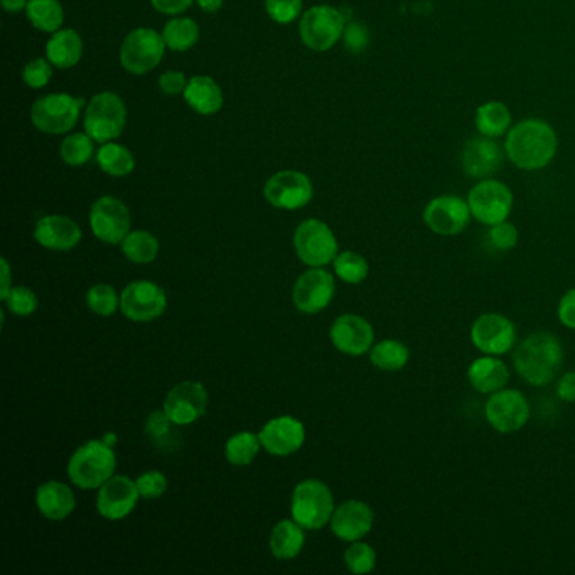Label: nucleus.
I'll return each mask as SVG.
<instances>
[{"label":"nucleus","mask_w":575,"mask_h":575,"mask_svg":"<svg viewBox=\"0 0 575 575\" xmlns=\"http://www.w3.org/2000/svg\"><path fill=\"white\" fill-rule=\"evenodd\" d=\"M557 147V134L545 120H522L506 134V157L523 171H538L549 166L557 154Z\"/></svg>","instance_id":"nucleus-1"},{"label":"nucleus","mask_w":575,"mask_h":575,"mask_svg":"<svg viewBox=\"0 0 575 575\" xmlns=\"http://www.w3.org/2000/svg\"><path fill=\"white\" fill-rule=\"evenodd\" d=\"M564 361V350L554 334L538 331L523 339L516 348L513 365L518 377L532 387L549 385Z\"/></svg>","instance_id":"nucleus-2"},{"label":"nucleus","mask_w":575,"mask_h":575,"mask_svg":"<svg viewBox=\"0 0 575 575\" xmlns=\"http://www.w3.org/2000/svg\"><path fill=\"white\" fill-rule=\"evenodd\" d=\"M117 459L112 447L90 441L76 449L68 463V476L81 490H95L112 478Z\"/></svg>","instance_id":"nucleus-3"},{"label":"nucleus","mask_w":575,"mask_h":575,"mask_svg":"<svg viewBox=\"0 0 575 575\" xmlns=\"http://www.w3.org/2000/svg\"><path fill=\"white\" fill-rule=\"evenodd\" d=\"M333 513V493L323 481L306 479L297 484L292 495V518L302 528L319 530L331 522Z\"/></svg>","instance_id":"nucleus-4"},{"label":"nucleus","mask_w":575,"mask_h":575,"mask_svg":"<svg viewBox=\"0 0 575 575\" xmlns=\"http://www.w3.org/2000/svg\"><path fill=\"white\" fill-rule=\"evenodd\" d=\"M125 122L127 108L117 93H98L86 107L85 132L98 144H107L120 137Z\"/></svg>","instance_id":"nucleus-5"},{"label":"nucleus","mask_w":575,"mask_h":575,"mask_svg":"<svg viewBox=\"0 0 575 575\" xmlns=\"http://www.w3.org/2000/svg\"><path fill=\"white\" fill-rule=\"evenodd\" d=\"M83 105V98L71 97L68 93H51L34 103L31 120L34 127L44 134H66L80 119Z\"/></svg>","instance_id":"nucleus-6"},{"label":"nucleus","mask_w":575,"mask_h":575,"mask_svg":"<svg viewBox=\"0 0 575 575\" xmlns=\"http://www.w3.org/2000/svg\"><path fill=\"white\" fill-rule=\"evenodd\" d=\"M468 205L474 220L493 226L508 220L513 210V193L498 179H481L468 194Z\"/></svg>","instance_id":"nucleus-7"},{"label":"nucleus","mask_w":575,"mask_h":575,"mask_svg":"<svg viewBox=\"0 0 575 575\" xmlns=\"http://www.w3.org/2000/svg\"><path fill=\"white\" fill-rule=\"evenodd\" d=\"M532 415L530 402L520 390L503 388L491 393L484 404V417L500 434H515L528 424Z\"/></svg>","instance_id":"nucleus-8"},{"label":"nucleus","mask_w":575,"mask_h":575,"mask_svg":"<svg viewBox=\"0 0 575 575\" xmlns=\"http://www.w3.org/2000/svg\"><path fill=\"white\" fill-rule=\"evenodd\" d=\"M166 51L162 34L139 27L125 38L120 48V63L132 75H146L161 63Z\"/></svg>","instance_id":"nucleus-9"},{"label":"nucleus","mask_w":575,"mask_h":575,"mask_svg":"<svg viewBox=\"0 0 575 575\" xmlns=\"http://www.w3.org/2000/svg\"><path fill=\"white\" fill-rule=\"evenodd\" d=\"M344 16L331 6H316L302 16L299 24L302 43L312 51H328L343 38Z\"/></svg>","instance_id":"nucleus-10"},{"label":"nucleus","mask_w":575,"mask_h":575,"mask_svg":"<svg viewBox=\"0 0 575 575\" xmlns=\"http://www.w3.org/2000/svg\"><path fill=\"white\" fill-rule=\"evenodd\" d=\"M422 218L430 232L439 237H457L468 228L473 215L469 210L468 199L444 194L430 199Z\"/></svg>","instance_id":"nucleus-11"},{"label":"nucleus","mask_w":575,"mask_h":575,"mask_svg":"<svg viewBox=\"0 0 575 575\" xmlns=\"http://www.w3.org/2000/svg\"><path fill=\"white\" fill-rule=\"evenodd\" d=\"M297 255L309 267L331 264L338 255V240L324 221L307 220L294 233Z\"/></svg>","instance_id":"nucleus-12"},{"label":"nucleus","mask_w":575,"mask_h":575,"mask_svg":"<svg viewBox=\"0 0 575 575\" xmlns=\"http://www.w3.org/2000/svg\"><path fill=\"white\" fill-rule=\"evenodd\" d=\"M516 326L500 312H484L471 326V343L483 355L503 356L516 344Z\"/></svg>","instance_id":"nucleus-13"},{"label":"nucleus","mask_w":575,"mask_h":575,"mask_svg":"<svg viewBox=\"0 0 575 575\" xmlns=\"http://www.w3.org/2000/svg\"><path fill=\"white\" fill-rule=\"evenodd\" d=\"M90 226L95 237L103 243L117 245L130 233L129 208L113 196H103L93 203Z\"/></svg>","instance_id":"nucleus-14"},{"label":"nucleus","mask_w":575,"mask_h":575,"mask_svg":"<svg viewBox=\"0 0 575 575\" xmlns=\"http://www.w3.org/2000/svg\"><path fill=\"white\" fill-rule=\"evenodd\" d=\"M166 292L149 280L127 285L120 297V309L130 321L149 323L166 311Z\"/></svg>","instance_id":"nucleus-15"},{"label":"nucleus","mask_w":575,"mask_h":575,"mask_svg":"<svg viewBox=\"0 0 575 575\" xmlns=\"http://www.w3.org/2000/svg\"><path fill=\"white\" fill-rule=\"evenodd\" d=\"M265 199L280 210H299L309 203L314 194L311 179L304 172L280 171L267 181Z\"/></svg>","instance_id":"nucleus-16"},{"label":"nucleus","mask_w":575,"mask_h":575,"mask_svg":"<svg viewBox=\"0 0 575 575\" xmlns=\"http://www.w3.org/2000/svg\"><path fill=\"white\" fill-rule=\"evenodd\" d=\"M334 297V277L321 267L307 270L297 279L292 299L297 309L316 314L329 306Z\"/></svg>","instance_id":"nucleus-17"},{"label":"nucleus","mask_w":575,"mask_h":575,"mask_svg":"<svg viewBox=\"0 0 575 575\" xmlns=\"http://www.w3.org/2000/svg\"><path fill=\"white\" fill-rule=\"evenodd\" d=\"M206 405V388L198 382H183L167 393L164 412L172 420V424L188 425L205 415Z\"/></svg>","instance_id":"nucleus-18"},{"label":"nucleus","mask_w":575,"mask_h":575,"mask_svg":"<svg viewBox=\"0 0 575 575\" xmlns=\"http://www.w3.org/2000/svg\"><path fill=\"white\" fill-rule=\"evenodd\" d=\"M331 341L344 355L361 356L375 343V331L365 318L356 314H343L334 321L329 331Z\"/></svg>","instance_id":"nucleus-19"},{"label":"nucleus","mask_w":575,"mask_h":575,"mask_svg":"<svg viewBox=\"0 0 575 575\" xmlns=\"http://www.w3.org/2000/svg\"><path fill=\"white\" fill-rule=\"evenodd\" d=\"M139 488L127 476H112L100 486L98 513L107 520H122L130 515L139 501Z\"/></svg>","instance_id":"nucleus-20"},{"label":"nucleus","mask_w":575,"mask_h":575,"mask_svg":"<svg viewBox=\"0 0 575 575\" xmlns=\"http://www.w3.org/2000/svg\"><path fill=\"white\" fill-rule=\"evenodd\" d=\"M506 152L501 151L498 142L491 137L481 135L466 142L461 154L463 171L471 178L486 179L500 171Z\"/></svg>","instance_id":"nucleus-21"},{"label":"nucleus","mask_w":575,"mask_h":575,"mask_svg":"<svg viewBox=\"0 0 575 575\" xmlns=\"http://www.w3.org/2000/svg\"><path fill=\"white\" fill-rule=\"evenodd\" d=\"M258 439L265 447V451H269L270 454L291 456L304 444L306 430L302 422L285 415V417H277L267 422L264 429L260 430Z\"/></svg>","instance_id":"nucleus-22"},{"label":"nucleus","mask_w":575,"mask_h":575,"mask_svg":"<svg viewBox=\"0 0 575 575\" xmlns=\"http://www.w3.org/2000/svg\"><path fill=\"white\" fill-rule=\"evenodd\" d=\"M373 510L363 501L350 500L338 506L331 516V530L344 542H358L373 528Z\"/></svg>","instance_id":"nucleus-23"},{"label":"nucleus","mask_w":575,"mask_h":575,"mask_svg":"<svg viewBox=\"0 0 575 575\" xmlns=\"http://www.w3.org/2000/svg\"><path fill=\"white\" fill-rule=\"evenodd\" d=\"M34 238L41 247L68 252L81 242V230L68 216L49 215L38 221Z\"/></svg>","instance_id":"nucleus-24"},{"label":"nucleus","mask_w":575,"mask_h":575,"mask_svg":"<svg viewBox=\"0 0 575 575\" xmlns=\"http://www.w3.org/2000/svg\"><path fill=\"white\" fill-rule=\"evenodd\" d=\"M466 377L476 392L491 395L506 388L510 382V371L500 356L483 355L468 366Z\"/></svg>","instance_id":"nucleus-25"},{"label":"nucleus","mask_w":575,"mask_h":575,"mask_svg":"<svg viewBox=\"0 0 575 575\" xmlns=\"http://www.w3.org/2000/svg\"><path fill=\"white\" fill-rule=\"evenodd\" d=\"M184 100L199 115H215L223 107V92L211 76H193L183 93Z\"/></svg>","instance_id":"nucleus-26"},{"label":"nucleus","mask_w":575,"mask_h":575,"mask_svg":"<svg viewBox=\"0 0 575 575\" xmlns=\"http://www.w3.org/2000/svg\"><path fill=\"white\" fill-rule=\"evenodd\" d=\"M36 505L48 520L60 522L75 510V495L66 484L48 481L36 491Z\"/></svg>","instance_id":"nucleus-27"},{"label":"nucleus","mask_w":575,"mask_h":575,"mask_svg":"<svg viewBox=\"0 0 575 575\" xmlns=\"http://www.w3.org/2000/svg\"><path fill=\"white\" fill-rule=\"evenodd\" d=\"M46 56L49 63L60 70H68L78 65L83 56V41L80 34L73 29L56 31L46 44Z\"/></svg>","instance_id":"nucleus-28"},{"label":"nucleus","mask_w":575,"mask_h":575,"mask_svg":"<svg viewBox=\"0 0 575 575\" xmlns=\"http://www.w3.org/2000/svg\"><path fill=\"white\" fill-rule=\"evenodd\" d=\"M304 547V532L294 520H284L275 525L270 535V550L280 560L294 559Z\"/></svg>","instance_id":"nucleus-29"},{"label":"nucleus","mask_w":575,"mask_h":575,"mask_svg":"<svg viewBox=\"0 0 575 575\" xmlns=\"http://www.w3.org/2000/svg\"><path fill=\"white\" fill-rule=\"evenodd\" d=\"M474 124L479 134L496 139L508 134L511 129V113L505 103L486 102L478 107L474 115Z\"/></svg>","instance_id":"nucleus-30"},{"label":"nucleus","mask_w":575,"mask_h":575,"mask_svg":"<svg viewBox=\"0 0 575 575\" xmlns=\"http://www.w3.org/2000/svg\"><path fill=\"white\" fill-rule=\"evenodd\" d=\"M371 365L377 366L378 370L395 373L404 370L409 365L410 350L407 344L398 339H383L380 343L373 344L370 350Z\"/></svg>","instance_id":"nucleus-31"},{"label":"nucleus","mask_w":575,"mask_h":575,"mask_svg":"<svg viewBox=\"0 0 575 575\" xmlns=\"http://www.w3.org/2000/svg\"><path fill=\"white\" fill-rule=\"evenodd\" d=\"M26 16L36 29L54 34L65 22V11L60 0H29Z\"/></svg>","instance_id":"nucleus-32"},{"label":"nucleus","mask_w":575,"mask_h":575,"mask_svg":"<svg viewBox=\"0 0 575 575\" xmlns=\"http://www.w3.org/2000/svg\"><path fill=\"white\" fill-rule=\"evenodd\" d=\"M97 162L100 169L113 178L129 176L130 172L135 169V157L132 156V152L115 142H107L100 147V151L97 152Z\"/></svg>","instance_id":"nucleus-33"},{"label":"nucleus","mask_w":575,"mask_h":575,"mask_svg":"<svg viewBox=\"0 0 575 575\" xmlns=\"http://www.w3.org/2000/svg\"><path fill=\"white\" fill-rule=\"evenodd\" d=\"M162 38L167 48L183 53L198 43V24L188 17H174L164 26Z\"/></svg>","instance_id":"nucleus-34"},{"label":"nucleus","mask_w":575,"mask_h":575,"mask_svg":"<svg viewBox=\"0 0 575 575\" xmlns=\"http://www.w3.org/2000/svg\"><path fill=\"white\" fill-rule=\"evenodd\" d=\"M122 252L134 264H151L159 253V242L152 233L137 230L125 237L122 242Z\"/></svg>","instance_id":"nucleus-35"},{"label":"nucleus","mask_w":575,"mask_h":575,"mask_svg":"<svg viewBox=\"0 0 575 575\" xmlns=\"http://www.w3.org/2000/svg\"><path fill=\"white\" fill-rule=\"evenodd\" d=\"M334 272L346 284H361L368 277L370 265L360 253L341 252L334 258Z\"/></svg>","instance_id":"nucleus-36"},{"label":"nucleus","mask_w":575,"mask_h":575,"mask_svg":"<svg viewBox=\"0 0 575 575\" xmlns=\"http://www.w3.org/2000/svg\"><path fill=\"white\" fill-rule=\"evenodd\" d=\"M260 439L252 432H240L226 442L225 456L233 466H248L260 449Z\"/></svg>","instance_id":"nucleus-37"},{"label":"nucleus","mask_w":575,"mask_h":575,"mask_svg":"<svg viewBox=\"0 0 575 575\" xmlns=\"http://www.w3.org/2000/svg\"><path fill=\"white\" fill-rule=\"evenodd\" d=\"M93 142L95 140L86 134L68 135L63 144H61V159L68 166L78 167L85 166L86 162L93 157Z\"/></svg>","instance_id":"nucleus-38"},{"label":"nucleus","mask_w":575,"mask_h":575,"mask_svg":"<svg viewBox=\"0 0 575 575\" xmlns=\"http://www.w3.org/2000/svg\"><path fill=\"white\" fill-rule=\"evenodd\" d=\"M344 562L353 574H370L377 567V552L368 543L358 540L344 552Z\"/></svg>","instance_id":"nucleus-39"},{"label":"nucleus","mask_w":575,"mask_h":575,"mask_svg":"<svg viewBox=\"0 0 575 575\" xmlns=\"http://www.w3.org/2000/svg\"><path fill=\"white\" fill-rule=\"evenodd\" d=\"M86 304L98 316H112L120 307V299L112 285L97 284L86 294Z\"/></svg>","instance_id":"nucleus-40"},{"label":"nucleus","mask_w":575,"mask_h":575,"mask_svg":"<svg viewBox=\"0 0 575 575\" xmlns=\"http://www.w3.org/2000/svg\"><path fill=\"white\" fill-rule=\"evenodd\" d=\"M6 304L7 309L16 316H31L38 309V297L27 287H12Z\"/></svg>","instance_id":"nucleus-41"},{"label":"nucleus","mask_w":575,"mask_h":575,"mask_svg":"<svg viewBox=\"0 0 575 575\" xmlns=\"http://www.w3.org/2000/svg\"><path fill=\"white\" fill-rule=\"evenodd\" d=\"M265 11L279 24H291L301 16L302 0H265Z\"/></svg>","instance_id":"nucleus-42"},{"label":"nucleus","mask_w":575,"mask_h":575,"mask_svg":"<svg viewBox=\"0 0 575 575\" xmlns=\"http://www.w3.org/2000/svg\"><path fill=\"white\" fill-rule=\"evenodd\" d=\"M488 238H490L491 245H493L496 250L508 252V250H513V248L518 245L520 232H518V228H516L513 223L505 220L501 221V223H496V225L490 226Z\"/></svg>","instance_id":"nucleus-43"},{"label":"nucleus","mask_w":575,"mask_h":575,"mask_svg":"<svg viewBox=\"0 0 575 575\" xmlns=\"http://www.w3.org/2000/svg\"><path fill=\"white\" fill-rule=\"evenodd\" d=\"M51 76H53L51 63H49V60H43V58L29 61L24 66V70H22V80L29 88H34V90H39V88H44V86L48 85Z\"/></svg>","instance_id":"nucleus-44"},{"label":"nucleus","mask_w":575,"mask_h":575,"mask_svg":"<svg viewBox=\"0 0 575 575\" xmlns=\"http://www.w3.org/2000/svg\"><path fill=\"white\" fill-rule=\"evenodd\" d=\"M135 484H137L142 498L156 500V498H161L164 495V491L167 488V479L159 471H147V473L140 474Z\"/></svg>","instance_id":"nucleus-45"},{"label":"nucleus","mask_w":575,"mask_h":575,"mask_svg":"<svg viewBox=\"0 0 575 575\" xmlns=\"http://www.w3.org/2000/svg\"><path fill=\"white\" fill-rule=\"evenodd\" d=\"M368 39H370L368 29L361 22H350L344 27V48L348 49L350 53H361L366 48Z\"/></svg>","instance_id":"nucleus-46"},{"label":"nucleus","mask_w":575,"mask_h":575,"mask_svg":"<svg viewBox=\"0 0 575 575\" xmlns=\"http://www.w3.org/2000/svg\"><path fill=\"white\" fill-rule=\"evenodd\" d=\"M186 86H188V80H186V76L181 71H167L159 78V88L167 97H174V95L184 93Z\"/></svg>","instance_id":"nucleus-47"},{"label":"nucleus","mask_w":575,"mask_h":575,"mask_svg":"<svg viewBox=\"0 0 575 575\" xmlns=\"http://www.w3.org/2000/svg\"><path fill=\"white\" fill-rule=\"evenodd\" d=\"M171 424L172 420L167 417L166 412L157 410L147 419L146 432L154 441H161L171 434Z\"/></svg>","instance_id":"nucleus-48"},{"label":"nucleus","mask_w":575,"mask_h":575,"mask_svg":"<svg viewBox=\"0 0 575 575\" xmlns=\"http://www.w3.org/2000/svg\"><path fill=\"white\" fill-rule=\"evenodd\" d=\"M557 318L564 328L575 331V287L560 297L559 306H557Z\"/></svg>","instance_id":"nucleus-49"},{"label":"nucleus","mask_w":575,"mask_h":575,"mask_svg":"<svg viewBox=\"0 0 575 575\" xmlns=\"http://www.w3.org/2000/svg\"><path fill=\"white\" fill-rule=\"evenodd\" d=\"M555 393H557V397H559L562 402L574 404L575 371H567V373H564V375L560 377L559 383H557V388H555Z\"/></svg>","instance_id":"nucleus-50"},{"label":"nucleus","mask_w":575,"mask_h":575,"mask_svg":"<svg viewBox=\"0 0 575 575\" xmlns=\"http://www.w3.org/2000/svg\"><path fill=\"white\" fill-rule=\"evenodd\" d=\"M193 4V0H152V6L156 7V11L167 16H178L188 11L189 7Z\"/></svg>","instance_id":"nucleus-51"},{"label":"nucleus","mask_w":575,"mask_h":575,"mask_svg":"<svg viewBox=\"0 0 575 575\" xmlns=\"http://www.w3.org/2000/svg\"><path fill=\"white\" fill-rule=\"evenodd\" d=\"M2 292H0V299L6 301V297L11 292V267L7 264L6 258H2Z\"/></svg>","instance_id":"nucleus-52"},{"label":"nucleus","mask_w":575,"mask_h":575,"mask_svg":"<svg viewBox=\"0 0 575 575\" xmlns=\"http://www.w3.org/2000/svg\"><path fill=\"white\" fill-rule=\"evenodd\" d=\"M27 2L29 0H0L4 11L7 12H21L22 9H26Z\"/></svg>","instance_id":"nucleus-53"},{"label":"nucleus","mask_w":575,"mask_h":575,"mask_svg":"<svg viewBox=\"0 0 575 575\" xmlns=\"http://www.w3.org/2000/svg\"><path fill=\"white\" fill-rule=\"evenodd\" d=\"M196 2H198V6L201 11L216 12L220 11L225 0H196Z\"/></svg>","instance_id":"nucleus-54"}]
</instances>
